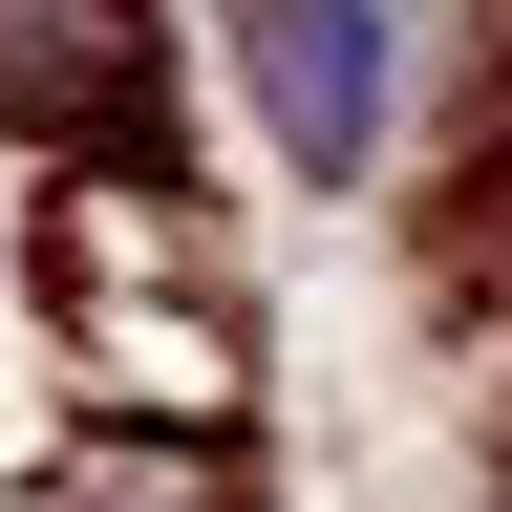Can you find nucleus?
Returning a JSON list of instances; mask_svg holds the SVG:
<instances>
[{"label":"nucleus","instance_id":"obj_1","mask_svg":"<svg viewBox=\"0 0 512 512\" xmlns=\"http://www.w3.org/2000/svg\"><path fill=\"white\" fill-rule=\"evenodd\" d=\"M0 107L86 171H150V22L128 0H0Z\"/></svg>","mask_w":512,"mask_h":512},{"label":"nucleus","instance_id":"obj_3","mask_svg":"<svg viewBox=\"0 0 512 512\" xmlns=\"http://www.w3.org/2000/svg\"><path fill=\"white\" fill-rule=\"evenodd\" d=\"M64 512H128V491H64Z\"/></svg>","mask_w":512,"mask_h":512},{"label":"nucleus","instance_id":"obj_2","mask_svg":"<svg viewBox=\"0 0 512 512\" xmlns=\"http://www.w3.org/2000/svg\"><path fill=\"white\" fill-rule=\"evenodd\" d=\"M235 64H256V128L299 171H363L384 150V0H214Z\"/></svg>","mask_w":512,"mask_h":512}]
</instances>
